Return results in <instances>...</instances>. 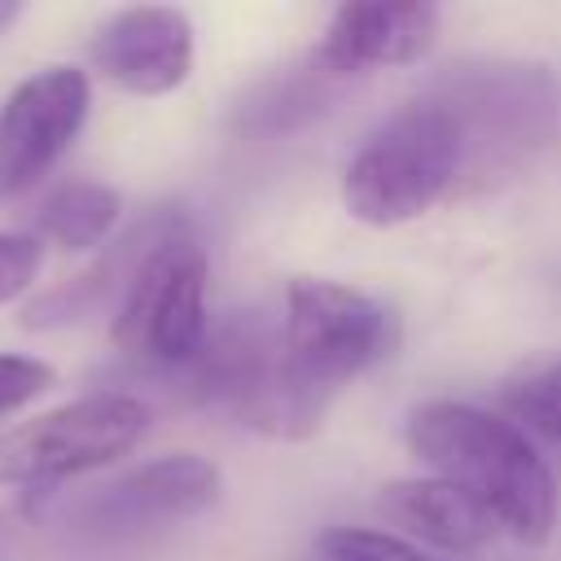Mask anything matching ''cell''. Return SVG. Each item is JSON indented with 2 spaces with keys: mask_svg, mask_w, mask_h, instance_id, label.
<instances>
[{
  "mask_svg": "<svg viewBox=\"0 0 561 561\" xmlns=\"http://www.w3.org/2000/svg\"><path fill=\"white\" fill-rule=\"evenodd\" d=\"M504 403L517 421H526L535 434L561 443V359L530 368L504 390Z\"/></svg>",
  "mask_w": 561,
  "mask_h": 561,
  "instance_id": "13",
  "label": "cell"
},
{
  "mask_svg": "<svg viewBox=\"0 0 561 561\" xmlns=\"http://www.w3.org/2000/svg\"><path fill=\"white\" fill-rule=\"evenodd\" d=\"M88 75L79 66H48L22 79L0 105V197L31 188L79 136L88 118Z\"/></svg>",
  "mask_w": 561,
  "mask_h": 561,
  "instance_id": "6",
  "label": "cell"
},
{
  "mask_svg": "<svg viewBox=\"0 0 561 561\" xmlns=\"http://www.w3.org/2000/svg\"><path fill=\"white\" fill-rule=\"evenodd\" d=\"M408 447L438 478L469 491L513 539L543 543L552 535L557 478L513 421L473 403L430 399L408 412Z\"/></svg>",
  "mask_w": 561,
  "mask_h": 561,
  "instance_id": "1",
  "label": "cell"
},
{
  "mask_svg": "<svg viewBox=\"0 0 561 561\" xmlns=\"http://www.w3.org/2000/svg\"><path fill=\"white\" fill-rule=\"evenodd\" d=\"M320 561H430L408 539L368 526H329L316 535Z\"/></svg>",
  "mask_w": 561,
  "mask_h": 561,
  "instance_id": "14",
  "label": "cell"
},
{
  "mask_svg": "<svg viewBox=\"0 0 561 561\" xmlns=\"http://www.w3.org/2000/svg\"><path fill=\"white\" fill-rule=\"evenodd\" d=\"M118 193L110 184L96 180H70L61 188H53V197L39 206L35 228L44 241H53L57 250L75 254V250H92L110 237V228L118 224Z\"/></svg>",
  "mask_w": 561,
  "mask_h": 561,
  "instance_id": "12",
  "label": "cell"
},
{
  "mask_svg": "<svg viewBox=\"0 0 561 561\" xmlns=\"http://www.w3.org/2000/svg\"><path fill=\"white\" fill-rule=\"evenodd\" d=\"M206 337H210L206 254L188 232V224H180L136 267L114 311V342L136 359L162 368H188L206 346Z\"/></svg>",
  "mask_w": 561,
  "mask_h": 561,
  "instance_id": "4",
  "label": "cell"
},
{
  "mask_svg": "<svg viewBox=\"0 0 561 561\" xmlns=\"http://www.w3.org/2000/svg\"><path fill=\"white\" fill-rule=\"evenodd\" d=\"M180 224H184V215H175V210H158V215L140 219V224L127 228L114 245H105V254H101L88 272L70 276V280L57 285V289H44L39 298H31V302L22 307V324H26V329H57V324L88 320V316L101 311L105 302H123V294H127L136 267L145 263V254H149L167 232H175Z\"/></svg>",
  "mask_w": 561,
  "mask_h": 561,
  "instance_id": "10",
  "label": "cell"
},
{
  "mask_svg": "<svg viewBox=\"0 0 561 561\" xmlns=\"http://www.w3.org/2000/svg\"><path fill=\"white\" fill-rule=\"evenodd\" d=\"M18 13H22V4H13V0H0V31H4V26H9Z\"/></svg>",
  "mask_w": 561,
  "mask_h": 561,
  "instance_id": "17",
  "label": "cell"
},
{
  "mask_svg": "<svg viewBox=\"0 0 561 561\" xmlns=\"http://www.w3.org/2000/svg\"><path fill=\"white\" fill-rule=\"evenodd\" d=\"M381 508L408 535H416L443 552H473L500 530L495 517L469 491H460L456 482H447L438 473L381 486Z\"/></svg>",
  "mask_w": 561,
  "mask_h": 561,
  "instance_id": "11",
  "label": "cell"
},
{
  "mask_svg": "<svg viewBox=\"0 0 561 561\" xmlns=\"http://www.w3.org/2000/svg\"><path fill=\"white\" fill-rule=\"evenodd\" d=\"M92 66L136 96H167L193 70V22L171 4H131L92 35Z\"/></svg>",
  "mask_w": 561,
  "mask_h": 561,
  "instance_id": "8",
  "label": "cell"
},
{
  "mask_svg": "<svg viewBox=\"0 0 561 561\" xmlns=\"http://www.w3.org/2000/svg\"><path fill=\"white\" fill-rule=\"evenodd\" d=\"M219 500V469L206 456L193 451H171L158 460L136 465L131 473L114 478L110 486H96L79 504V522L92 535L105 539H127L153 526L188 522L206 513Z\"/></svg>",
  "mask_w": 561,
  "mask_h": 561,
  "instance_id": "7",
  "label": "cell"
},
{
  "mask_svg": "<svg viewBox=\"0 0 561 561\" xmlns=\"http://www.w3.org/2000/svg\"><path fill=\"white\" fill-rule=\"evenodd\" d=\"M438 35V9L425 0H355L337 4L316 61L324 75H355L373 66H412Z\"/></svg>",
  "mask_w": 561,
  "mask_h": 561,
  "instance_id": "9",
  "label": "cell"
},
{
  "mask_svg": "<svg viewBox=\"0 0 561 561\" xmlns=\"http://www.w3.org/2000/svg\"><path fill=\"white\" fill-rule=\"evenodd\" d=\"M465 131L443 101H412L386 118L351 158L342 202L368 228H394L425 215L460 175Z\"/></svg>",
  "mask_w": 561,
  "mask_h": 561,
  "instance_id": "2",
  "label": "cell"
},
{
  "mask_svg": "<svg viewBox=\"0 0 561 561\" xmlns=\"http://www.w3.org/2000/svg\"><path fill=\"white\" fill-rule=\"evenodd\" d=\"M149 425L136 394L101 390L0 434V482H57L127 456Z\"/></svg>",
  "mask_w": 561,
  "mask_h": 561,
  "instance_id": "5",
  "label": "cell"
},
{
  "mask_svg": "<svg viewBox=\"0 0 561 561\" xmlns=\"http://www.w3.org/2000/svg\"><path fill=\"white\" fill-rule=\"evenodd\" d=\"M57 381L53 364L31 359V355H0V416L31 403L35 394H44Z\"/></svg>",
  "mask_w": 561,
  "mask_h": 561,
  "instance_id": "15",
  "label": "cell"
},
{
  "mask_svg": "<svg viewBox=\"0 0 561 561\" xmlns=\"http://www.w3.org/2000/svg\"><path fill=\"white\" fill-rule=\"evenodd\" d=\"M399 346V311L364 289L324 276H294L285 285L280 351L289 373L316 394L333 390Z\"/></svg>",
  "mask_w": 561,
  "mask_h": 561,
  "instance_id": "3",
  "label": "cell"
},
{
  "mask_svg": "<svg viewBox=\"0 0 561 561\" xmlns=\"http://www.w3.org/2000/svg\"><path fill=\"white\" fill-rule=\"evenodd\" d=\"M44 263V245L22 232H0V302H13Z\"/></svg>",
  "mask_w": 561,
  "mask_h": 561,
  "instance_id": "16",
  "label": "cell"
}]
</instances>
